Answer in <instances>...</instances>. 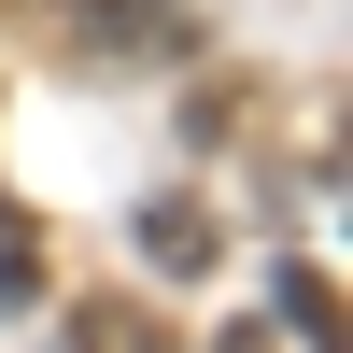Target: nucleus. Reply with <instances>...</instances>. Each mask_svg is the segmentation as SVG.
<instances>
[{
  "mask_svg": "<svg viewBox=\"0 0 353 353\" xmlns=\"http://www.w3.org/2000/svg\"><path fill=\"white\" fill-rule=\"evenodd\" d=\"M71 353H184L156 325V297H71Z\"/></svg>",
  "mask_w": 353,
  "mask_h": 353,
  "instance_id": "nucleus-1",
  "label": "nucleus"
},
{
  "mask_svg": "<svg viewBox=\"0 0 353 353\" xmlns=\"http://www.w3.org/2000/svg\"><path fill=\"white\" fill-rule=\"evenodd\" d=\"M141 254H156V269H212V212H198V198H141Z\"/></svg>",
  "mask_w": 353,
  "mask_h": 353,
  "instance_id": "nucleus-2",
  "label": "nucleus"
},
{
  "mask_svg": "<svg viewBox=\"0 0 353 353\" xmlns=\"http://www.w3.org/2000/svg\"><path fill=\"white\" fill-rule=\"evenodd\" d=\"M212 353H269V325H212Z\"/></svg>",
  "mask_w": 353,
  "mask_h": 353,
  "instance_id": "nucleus-3",
  "label": "nucleus"
}]
</instances>
